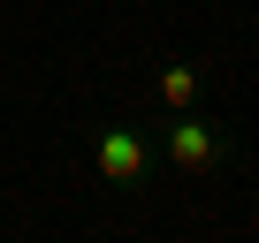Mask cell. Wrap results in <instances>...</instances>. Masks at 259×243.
<instances>
[{"label":"cell","instance_id":"cell-1","mask_svg":"<svg viewBox=\"0 0 259 243\" xmlns=\"http://www.w3.org/2000/svg\"><path fill=\"white\" fill-rule=\"evenodd\" d=\"M153 152H160L168 175L206 183V175H221V167L244 160V137H236V122H221V114H206V106H176L160 130H153Z\"/></svg>","mask_w":259,"mask_h":243},{"label":"cell","instance_id":"cell-2","mask_svg":"<svg viewBox=\"0 0 259 243\" xmlns=\"http://www.w3.org/2000/svg\"><path fill=\"white\" fill-rule=\"evenodd\" d=\"M92 167H99L107 190H138V183H153V167H160L153 130H138V122H99V130H92Z\"/></svg>","mask_w":259,"mask_h":243},{"label":"cell","instance_id":"cell-3","mask_svg":"<svg viewBox=\"0 0 259 243\" xmlns=\"http://www.w3.org/2000/svg\"><path fill=\"white\" fill-rule=\"evenodd\" d=\"M198 91H206V61H160V69H153V106H160V114L198 106Z\"/></svg>","mask_w":259,"mask_h":243}]
</instances>
